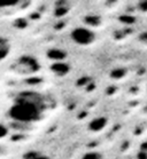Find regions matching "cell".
Wrapping results in <instances>:
<instances>
[{
	"label": "cell",
	"instance_id": "6da1fadb",
	"mask_svg": "<svg viewBox=\"0 0 147 159\" xmlns=\"http://www.w3.org/2000/svg\"><path fill=\"white\" fill-rule=\"evenodd\" d=\"M39 101L31 96H23L8 111L12 119L18 124H31L40 116Z\"/></svg>",
	"mask_w": 147,
	"mask_h": 159
},
{
	"label": "cell",
	"instance_id": "7a4b0ae2",
	"mask_svg": "<svg viewBox=\"0 0 147 159\" xmlns=\"http://www.w3.org/2000/svg\"><path fill=\"white\" fill-rule=\"evenodd\" d=\"M71 38L78 45H90L91 43H93L96 39L93 31H91L90 29L86 28H77V29L72 30L71 32Z\"/></svg>",
	"mask_w": 147,
	"mask_h": 159
},
{
	"label": "cell",
	"instance_id": "3957f363",
	"mask_svg": "<svg viewBox=\"0 0 147 159\" xmlns=\"http://www.w3.org/2000/svg\"><path fill=\"white\" fill-rule=\"evenodd\" d=\"M20 70L24 73H33L38 70V62L32 57H22L20 61Z\"/></svg>",
	"mask_w": 147,
	"mask_h": 159
},
{
	"label": "cell",
	"instance_id": "277c9868",
	"mask_svg": "<svg viewBox=\"0 0 147 159\" xmlns=\"http://www.w3.org/2000/svg\"><path fill=\"white\" fill-rule=\"evenodd\" d=\"M107 124V119L104 118V117H100V118H96L94 120H92L90 123V129L93 130V132H99L106 126Z\"/></svg>",
	"mask_w": 147,
	"mask_h": 159
},
{
	"label": "cell",
	"instance_id": "5b68a950",
	"mask_svg": "<svg viewBox=\"0 0 147 159\" xmlns=\"http://www.w3.org/2000/svg\"><path fill=\"white\" fill-rule=\"evenodd\" d=\"M51 53H53V56H51L52 60L54 61H62V58L65 57V54L62 53L61 51H57V49H54V51H51Z\"/></svg>",
	"mask_w": 147,
	"mask_h": 159
},
{
	"label": "cell",
	"instance_id": "8992f818",
	"mask_svg": "<svg viewBox=\"0 0 147 159\" xmlns=\"http://www.w3.org/2000/svg\"><path fill=\"white\" fill-rule=\"evenodd\" d=\"M82 159H101V156L100 153H98L96 151H91V152H87L85 155L83 156Z\"/></svg>",
	"mask_w": 147,
	"mask_h": 159
},
{
	"label": "cell",
	"instance_id": "52a82bcc",
	"mask_svg": "<svg viewBox=\"0 0 147 159\" xmlns=\"http://www.w3.org/2000/svg\"><path fill=\"white\" fill-rule=\"evenodd\" d=\"M18 4V1H0V8H11Z\"/></svg>",
	"mask_w": 147,
	"mask_h": 159
},
{
	"label": "cell",
	"instance_id": "ba28073f",
	"mask_svg": "<svg viewBox=\"0 0 147 159\" xmlns=\"http://www.w3.org/2000/svg\"><path fill=\"white\" fill-rule=\"evenodd\" d=\"M125 75V71L123 69H116L113 71V73H111V76L114 77V78H116V79H120V78H122L123 76Z\"/></svg>",
	"mask_w": 147,
	"mask_h": 159
},
{
	"label": "cell",
	"instance_id": "9c48e42d",
	"mask_svg": "<svg viewBox=\"0 0 147 159\" xmlns=\"http://www.w3.org/2000/svg\"><path fill=\"white\" fill-rule=\"evenodd\" d=\"M8 54V48L5 45H0V61L5 58Z\"/></svg>",
	"mask_w": 147,
	"mask_h": 159
},
{
	"label": "cell",
	"instance_id": "30bf717a",
	"mask_svg": "<svg viewBox=\"0 0 147 159\" xmlns=\"http://www.w3.org/2000/svg\"><path fill=\"white\" fill-rule=\"evenodd\" d=\"M7 133H8L7 128H6L4 125H1V124H0V139L4 138V136H6V135H7Z\"/></svg>",
	"mask_w": 147,
	"mask_h": 159
},
{
	"label": "cell",
	"instance_id": "8fae6325",
	"mask_svg": "<svg viewBox=\"0 0 147 159\" xmlns=\"http://www.w3.org/2000/svg\"><path fill=\"white\" fill-rule=\"evenodd\" d=\"M98 20H99V18L96 17V16H93V17L86 18V22H87L89 24H93V25H96V24H98Z\"/></svg>",
	"mask_w": 147,
	"mask_h": 159
},
{
	"label": "cell",
	"instance_id": "7c38bea8",
	"mask_svg": "<svg viewBox=\"0 0 147 159\" xmlns=\"http://www.w3.org/2000/svg\"><path fill=\"white\" fill-rule=\"evenodd\" d=\"M139 8L143 11H147V1H143V2H140Z\"/></svg>",
	"mask_w": 147,
	"mask_h": 159
},
{
	"label": "cell",
	"instance_id": "4fadbf2b",
	"mask_svg": "<svg viewBox=\"0 0 147 159\" xmlns=\"http://www.w3.org/2000/svg\"><path fill=\"white\" fill-rule=\"evenodd\" d=\"M140 39L143 40L144 43H147V32L143 33V34H141V36H140Z\"/></svg>",
	"mask_w": 147,
	"mask_h": 159
}]
</instances>
